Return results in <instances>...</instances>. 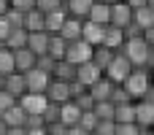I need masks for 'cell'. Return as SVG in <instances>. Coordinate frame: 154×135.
<instances>
[{"mask_svg": "<svg viewBox=\"0 0 154 135\" xmlns=\"http://www.w3.org/2000/svg\"><path fill=\"white\" fill-rule=\"evenodd\" d=\"M119 51L130 60V65H133V68H146V60H149L152 46L143 41V35H138V38H127V41L122 43V49H119Z\"/></svg>", "mask_w": 154, "mask_h": 135, "instance_id": "6da1fadb", "label": "cell"}, {"mask_svg": "<svg viewBox=\"0 0 154 135\" xmlns=\"http://www.w3.org/2000/svg\"><path fill=\"white\" fill-rule=\"evenodd\" d=\"M149 84H152V73H149L146 68H133V70L127 73V78L122 81L125 92H127L133 100H141L143 92L149 89Z\"/></svg>", "mask_w": 154, "mask_h": 135, "instance_id": "7a4b0ae2", "label": "cell"}, {"mask_svg": "<svg viewBox=\"0 0 154 135\" xmlns=\"http://www.w3.org/2000/svg\"><path fill=\"white\" fill-rule=\"evenodd\" d=\"M133 70V65H130V60L122 54V51H114V57H111V62L103 68V76L108 78V81H114V84H122L125 78H127V73Z\"/></svg>", "mask_w": 154, "mask_h": 135, "instance_id": "3957f363", "label": "cell"}, {"mask_svg": "<svg viewBox=\"0 0 154 135\" xmlns=\"http://www.w3.org/2000/svg\"><path fill=\"white\" fill-rule=\"evenodd\" d=\"M92 49H95V46H89V43L81 41V38L68 41V49H65V57H62V60H68L70 65H81V62L92 60Z\"/></svg>", "mask_w": 154, "mask_h": 135, "instance_id": "277c9868", "label": "cell"}, {"mask_svg": "<svg viewBox=\"0 0 154 135\" xmlns=\"http://www.w3.org/2000/svg\"><path fill=\"white\" fill-rule=\"evenodd\" d=\"M16 103L22 106L24 114H38V116H43V111H46V106H49V97H46V92H24Z\"/></svg>", "mask_w": 154, "mask_h": 135, "instance_id": "5b68a950", "label": "cell"}, {"mask_svg": "<svg viewBox=\"0 0 154 135\" xmlns=\"http://www.w3.org/2000/svg\"><path fill=\"white\" fill-rule=\"evenodd\" d=\"M49 81H51V73H46L41 68L24 70V87H27V92H46Z\"/></svg>", "mask_w": 154, "mask_h": 135, "instance_id": "8992f818", "label": "cell"}, {"mask_svg": "<svg viewBox=\"0 0 154 135\" xmlns=\"http://www.w3.org/2000/svg\"><path fill=\"white\" fill-rule=\"evenodd\" d=\"M97 78H103V68H100V65H95L92 60H87V62L76 65V81H79V84L92 87Z\"/></svg>", "mask_w": 154, "mask_h": 135, "instance_id": "52a82bcc", "label": "cell"}, {"mask_svg": "<svg viewBox=\"0 0 154 135\" xmlns=\"http://www.w3.org/2000/svg\"><path fill=\"white\" fill-rule=\"evenodd\" d=\"M103 35H106V24H97V22H89V19L81 22V41H87L89 46H100Z\"/></svg>", "mask_w": 154, "mask_h": 135, "instance_id": "ba28073f", "label": "cell"}, {"mask_svg": "<svg viewBox=\"0 0 154 135\" xmlns=\"http://www.w3.org/2000/svg\"><path fill=\"white\" fill-rule=\"evenodd\" d=\"M130 22H133V8H130L125 0L111 3V19H108V24H114V27H127Z\"/></svg>", "mask_w": 154, "mask_h": 135, "instance_id": "9c48e42d", "label": "cell"}, {"mask_svg": "<svg viewBox=\"0 0 154 135\" xmlns=\"http://www.w3.org/2000/svg\"><path fill=\"white\" fill-rule=\"evenodd\" d=\"M46 97H49V103H65V100H70V81L51 78L49 87H46Z\"/></svg>", "mask_w": 154, "mask_h": 135, "instance_id": "30bf717a", "label": "cell"}, {"mask_svg": "<svg viewBox=\"0 0 154 135\" xmlns=\"http://www.w3.org/2000/svg\"><path fill=\"white\" fill-rule=\"evenodd\" d=\"M3 89L19 100V97L27 92V87H24V73H19V70H14V73H5V76H3Z\"/></svg>", "mask_w": 154, "mask_h": 135, "instance_id": "8fae6325", "label": "cell"}, {"mask_svg": "<svg viewBox=\"0 0 154 135\" xmlns=\"http://www.w3.org/2000/svg\"><path fill=\"white\" fill-rule=\"evenodd\" d=\"M135 124L138 127H154V103L149 100H135Z\"/></svg>", "mask_w": 154, "mask_h": 135, "instance_id": "7c38bea8", "label": "cell"}, {"mask_svg": "<svg viewBox=\"0 0 154 135\" xmlns=\"http://www.w3.org/2000/svg\"><path fill=\"white\" fill-rule=\"evenodd\" d=\"M79 119H81V108H79L73 100H65V103H60V122H62L65 127H73V124H79Z\"/></svg>", "mask_w": 154, "mask_h": 135, "instance_id": "4fadbf2b", "label": "cell"}, {"mask_svg": "<svg viewBox=\"0 0 154 135\" xmlns=\"http://www.w3.org/2000/svg\"><path fill=\"white\" fill-rule=\"evenodd\" d=\"M49 35L46 30H38V32H27V49L38 57V54H46V46H49Z\"/></svg>", "mask_w": 154, "mask_h": 135, "instance_id": "5bb4252c", "label": "cell"}, {"mask_svg": "<svg viewBox=\"0 0 154 135\" xmlns=\"http://www.w3.org/2000/svg\"><path fill=\"white\" fill-rule=\"evenodd\" d=\"M35 54L27 49V46H22V49H14V68L19 70V73H24V70H30V68H35Z\"/></svg>", "mask_w": 154, "mask_h": 135, "instance_id": "9a60e30c", "label": "cell"}, {"mask_svg": "<svg viewBox=\"0 0 154 135\" xmlns=\"http://www.w3.org/2000/svg\"><path fill=\"white\" fill-rule=\"evenodd\" d=\"M87 19H89V22H97V24H108V19H111V3L95 0L92 8L87 11Z\"/></svg>", "mask_w": 154, "mask_h": 135, "instance_id": "2e32d148", "label": "cell"}, {"mask_svg": "<svg viewBox=\"0 0 154 135\" xmlns=\"http://www.w3.org/2000/svg\"><path fill=\"white\" fill-rule=\"evenodd\" d=\"M0 119L5 122V127H24V119H27V114L22 111V106H19V103H14L11 108H5V111L0 114Z\"/></svg>", "mask_w": 154, "mask_h": 135, "instance_id": "e0dca14e", "label": "cell"}, {"mask_svg": "<svg viewBox=\"0 0 154 135\" xmlns=\"http://www.w3.org/2000/svg\"><path fill=\"white\" fill-rule=\"evenodd\" d=\"M95 0H62V8L68 16H76V19H87V11L92 8Z\"/></svg>", "mask_w": 154, "mask_h": 135, "instance_id": "ac0fdd59", "label": "cell"}, {"mask_svg": "<svg viewBox=\"0 0 154 135\" xmlns=\"http://www.w3.org/2000/svg\"><path fill=\"white\" fill-rule=\"evenodd\" d=\"M65 19H68L65 8H60V11H49V14H43V30H46V32H51V35H57Z\"/></svg>", "mask_w": 154, "mask_h": 135, "instance_id": "d6986e66", "label": "cell"}, {"mask_svg": "<svg viewBox=\"0 0 154 135\" xmlns=\"http://www.w3.org/2000/svg\"><path fill=\"white\" fill-rule=\"evenodd\" d=\"M122 43H125V30H122V27H114V24H106L103 46H108V49L119 51V49H122Z\"/></svg>", "mask_w": 154, "mask_h": 135, "instance_id": "ffe728a7", "label": "cell"}, {"mask_svg": "<svg viewBox=\"0 0 154 135\" xmlns=\"http://www.w3.org/2000/svg\"><path fill=\"white\" fill-rule=\"evenodd\" d=\"M51 78H60V81H76V65H70L68 60H57L54 68H51Z\"/></svg>", "mask_w": 154, "mask_h": 135, "instance_id": "44dd1931", "label": "cell"}, {"mask_svg": "<svg viewBox=\"0 0 154 135\" xmlns=\"http://www.w3.org/2000/svg\"><path fill=\"white\" fill-rule=\"evenodd\" d=\"M111 89H114V81H108L106 76L97 78L92 87H87V92L92 95V100H108V97H111Z\"/></svg>", "mask_w": 154, "mask_h": 135, "instance_id": "7402d4cb", "label": "cell"}, {"mask_svg": "<svg viewBox=\"0 0 154 135\" xmlns=\"http://www.w3.org/2000/svg\"><path fill=\"white\" fill-rule=\"evenodd\" d=\"M133 22H135L141 30H149V27H154V8H152V5L133 8Z\"/></svg>", "mask_w": 154, "mask_h": 135, "instance_id": "603a6c76", "label": "cell"}, {"mask_svg": "<svg viewBox=\"0 0 154 135\" xmlns=\"http://www.w3.org/2000/svg\"><path fill=\"white\" fill-rule=\"evenodd\" d=\"M57 35H62L65 41H76V38H81V19L68 16V19L62 22V27H60V32H57Z\"/></svg>", "mask_w": 154, "mask_h": 135, "instance_id": "cb8c5ba5", "label": "cell"}, {"mask_svg": "<svg viewBox=\"0 0 154 135\" xmlns=\"http://www.w3.org/2000/svg\"><path fill=\"white\" fill-rule=\"evenodd\" d=\"M65 49H68V41L62 35H49V46H46V54L51 60H62L65 57Z\"/></svg>", "mask_w": 154, "mask_h": 135, "instance_id": "d4e9b609", "label": "cell"}, {"mask_svg": "<svg viewBox=\"0 0 154 135\" xmlns=\"http://www.w3.org/2000/svg\"><path fill=\"white\" fill-rule=\"evenodd\" d=\"M3 46H8L11 51H14V49L27 46V30H24V27H11V32H8V38H5V43H3Z\"/></svg>", "mask_w": 154, "mask_h": 135, "instance_id": "484cf974", "label": "cell"}, {"mask_svg": "<svg viewBox=\"0 0 154 135\" xmlns=\"http://www.w3.org/2000/svg\"><path fill=\"white\" fill-rule=\"evenodd\" d=\"M22 27H24L27 32H38V30H43V14H41L38 8L27 11V14H24V22H22Z\"/></svg>", "mask_w": 154, "mask_h": 135, "instance_id": "4316f807", "label": "cell"}, {"mask_svg": "<svg viewBox=\"0 0 154 135\" xmlns=\"http://www.w3.org/2000/svg\"><path fill=\"white\" fill-rule=\"evenodd\" d=\"M135 103V100H133ZM133 103H119V106H114V122L119 124V122H135V106Z\"/></svg>", "mask_w": 154, "mask_h": 135, "instance_id": "83f0119b", "label": "cell"}, {"mask_svg": "<svg viewBox=\"0 0 154 135\" xmlns=\"http://www.w3.org/2000/svg\"><path fill=\"white\" fill-rule=\"evenodd\" d=\"M111 57H114V49H108V46H103V43L92 49V62L100 65V68H106V65L111 62Z\"/></svg>", "mask_w": 154, "mask_h": 135, "instance_id": "f1b7e54d", "label": "cell"}, {"mask_svg": "<svg viewBox=\"0 0 154 135\" xmlns=\"http://www.w3.org/2000/svg\"><path fill=\"white\" fill-rule=\"evenodd\" d=\"M14 70H16L14 68V51L0 43V73L5 76V73H14Z\"/></svg>", "mask_w": 154, "mask_h": 135, "instance_id": "f546056e", "label": "cell"}, {"mask_svg": "<svg viewBox=\"0 0 154 135\" xmlns=\"http://www.w3.org/2000/svg\"><path fill=\"white\" fill-rule=\"evenodd\" d=\"M92 111H95L97 119H114V103L111 100H95Z\"/></svg>", "mask_w": 154, "mask_h": 135, "instance_id": "4dcf8cb0", "label": "cell"}, {"mask_svg": "<svg viewBox=\"0 0 154 135\" xmlns=\"http://www.w3.org/2000/svg\"><path fill=\"white\" fill-rule=\"evenodd\" d=\"M97 116H95V111H81V119H79V127L81 130H87V133H92L95 127H97Z\"/></svg>", "mask_w": 154, "mask_h": 135, "instance_id": "1f68e13d", "label": "cell"}, {"mask_svg": "<svg viewBox=\"0 0 154 135\" xmlns=\"http://www.w3.org/2000/svg\"><path fill=\"white\" fill-rule=\"evenodd\" d=\"M114 106H119V103H133V97L125 92V87L122 84H114V89H111V97H108Z\"/></svg>", "mask_w": 154, "mask_h": 135, "instance_id": "d6a6232c", "label": "cell"}, {"mask_svg": "<svg viewBox=\"0 0 154 135\" xmlns=\"http://www.w3.org/2000/svg\"><path fill=\"white\" fill-rule=\"evenodd\" d=\"M138 133H141V127L135 122H119L114 127V135H138Z\"/></svg>", "mask_w": 154, "mask_h": 135, "instance_id": "836d02e7", "label": "cell"}, {"mask_svg": "<svg viewBox=\"0 0 154 135\" xmlns=\"http://www.w3.org/2000/svg\"><path fill=\"white\" fill-rule=\"evenodd\" d=\"M73 103H76L81 111H92V106H95V100H92V95H89L87 89H84L81 95H76V97H73Z\"/></svg>", "mask_w": 154, "mask_h": 135, "instance_id": "e575fe53", "label": "cell"}, {"mask_svg": "<svg viewBox=\"0 0 154 135\" xmlns=\"http://www.w3.org/2000/svg\"><path fill=\"white\" fill-rule=\"evenodd\" d=\"M35 8L41 14H49V11H60L62 8V0H35Z\"/></svg>", "mask_w": 154, "mask_h": 135, "instance_id": "d590c367", "label": "cell"}, {"mask_svg": "<svg viewBox=\"0 0 154 135\" xmlns=\"http://www.w3.org/2000/svg\"><path fill=\"white\" fill-rule=\"evenodd\" d=\"M114 127H116V122L114 119H100L97 122V127L92 130L95 135H114Z\"/></svg>", "mask_w": 154, "mask_h": 135, "instance_id": "8d00e7d4", "label": "cell"}, {"mask_svg": "<svg viewBox=\"0 0 154 135\" xmlns=\"http://www.w3.org/2000/svg\"><path fill=\"white\" fill-rule=\"evenodd\" d=\"M43 122L51 124V122H60V103H49L46 111H43Z\"/></svg>", "mask_w": 154, "mask_h": 135, "instance_id": "74e56055", "label": "cell"}, {"mask_svg": "<svg viewBox=\"0 0 154 135\" xmlns=\"http://www.w3.org/2000/svg\"><path fill=\"white\" fill-rule=\"evenodd\" d=\"M5 19H8V24H11V27H22L24 14H22V11H16V8H8V11H5Z\"/></svg>", "mask_w": 154, "mask_h": 135, "instance_id": "f35d334b", "label": "cell"}, {"mask_svg": "<svg viewBox=\"0 0 154 135\" xmlns=\"http://www.w3.org/2000/svg\"><path fill=\"white\" fill-rule=\"evenodd\" d=\"M11 8H16V11L27 14V11H32V8H35V0H11Z\"/></svg>", "mask_w": 154, "mask_h": 135, "instance_id": "ab89813d", "label": "cell"}, {"mask_svg": "<svg viewBox=\"0 0 154 135\" xmlns=\"http://www.w3.org/2000/svg\"><path fill=\"white\" fill-rule=\"evenodd\" d=\"M14 103H16V97H14V95H8L5 89H0V114H3L5 108H11Z\"/></svg>", "mask_w": 154, "mask_h": 135, "instance_id": "60d3db41", "label": "cell"}, {"mask_svg": "<svg viewBox=\"0 0 154 135\" xmlns=\"http://www.w3.org/2000/svg\"><path fill=\"white\" fill-rule=\"evenodd\" d=\"M8 32H11V24H8V19H5V16H0V43H5Z\"/></svg>", "mask_w": 154, "mask_h": 135, "instance_id": "b9f144b4", "label": "cell"}, {"mask_svg": "<svg viewBox=\"0 0 154 135\" xmlns=\"http://www.w3.org/2000/svg\"><path fill=\"white\" fill-rule=\"evenodd\" d=\"M143 41H146V43H149V46L154 49V27H149V30H143Z\"/></svg>", "mask_w": 154, "mask_h": 135, "instance_id": "7bdbcfd3", "label": "cell"}, {"mask_svg": "<svg viewBox=\"0 0 154 135\" xmlns=\"http://www.w3.org/2000/svg\"><path fill=\"white\" fill-rule=\"evenodd\" d=\"M24 135H46V127H24Z\"/></svg>", "mask_w": 154, "mask_h": 135, "instance_id": "ee69618b", "label": "cell"}, {"mask_svg": "<svg viewBox=\"0 0 154 135\" xmlns=\"http://www.w3.org/2000/svg\"><path fill=\"white\" fill-rule=\"evenodd\" d=\"M65 135H89V133H87V130H81L79 124H73V127H68V130H65Z\"/></svg>", "mask_w": 154, "mask_h": 135, "instance_id": "f6af8a7d", "label": "cell"}, {"mask_svg": "<svg viewBox=\"0 0 154 135\" xmlns=\"http://www.w3.org/2000/svg\"><path fill=\"white\" fill-rule=\"evenodd\" d=\"M130 8H141V5H149V0H125Z\"/></svg>", "mask_w": 154, "mask_h": 135, "instance_id": "bcb514c9", "label": "cell"}, {"mask_svg": "<svg viewBox=\"0 0 154 135\" xmlns=\"http://www.w3.org/2000/svg\"><path fill=\"white\" fill-rule=\"evenodd\" d=\"M146 70H149V73H154V49L149 51V60H146Z\"/></svg>", "mask_w": 154, "mask_h": 135, "instance_id": "7dc6e473", "label": "cell"}, {"mask_svg": "<svg viewBox=\"0 0 154 135\" xmlns=\"http://www.w3.org/2000/svg\"><path fill=\"white\" fill-rule=\"evenodd\" d=\"M5 135H24V127H8Z\"/></svg>", "mask_w": 154, "mask_h": 135, "instance_id": "c3c4849f", "label": "cell"}, {"mask_svg": "<svg viewBox=\"0 0 154 135\" xmlns=\"http://www.w3.org/2000/svg\"><path fill=\"white\" fill-rule=\"evenodd\" d=\"M8 8H11V0H0V16H5Z\"/></svg>", "mask_w": 154, "mask_h": 135, "instance_id": "681fc988", "label": "cell"}, {"mask_svg": "<svg viewBox=\"0 0 154 135\" xmlns=\"http://www.w3.org/2000/svg\"><path fill=\"white\" fill-rule=\"evenodd\" d=\"M138 135H154V127H141V133Z\"/></svg>", "mask_w": 154, "mask_h": 135, "instance_id": "f907efd6", "label": "cell"}, {"mask_svg": "<svg viewBox=\"0 0 154 135\" xmlns=\"http://www.w3.org/2000/svg\"><path fill=\"white\" fill-rule=\"evenodd\" d=\"M5 130H8V127H5V122L0 119V135H5Z\"/></svg>", "mask_w": 154, "mask_h": 135, "instance_id": "816d5d0a", "label": "cell"}, {"mask_svg": "<svg viewBox=\"0 0 154 135\" xmlns=\"http://www.w3.org/2000/svg\"><path fill=\"white\" fill-rule=\"evenodd\" d=\"M0 89H3V73H0Z\"/></svg>", "mask_w": 154, "mask_h": 135, "instance_id": "f5cc1de1", "label": "cell"}, {"mask_svg": "<svg viewBox=\"0 0 154 135\" xmlns=\"http://www.w3.org/2000/svg\"><path fill=\"white\" fill-rule=\"evenodd\" d=\"M100 3H116V0H100Z\"/></svg>", "mask_w": 154, "mask_h": 135, "instance_id": "db71d44e", "label": "cell"}, {"mask_svg": "<svg viewBox=\"0 0 154 135\" xmlns=\"http://www.w3.org/2000/svg\"><path fill=\"white\" fill-rule=\"evenodd\" d=\"M149 5H152V8H154V0H149Z\"/></svg>", "mask_w": 154, "mask_h": 135, "instance_id": "11a10c76", "label": "cell"}, {"mask_svg": "<svg viewBox=\"0 0 154 135\" xmlns=\"http://www.w3.org/2000/svg\"><path fill=\"white\" fill-rule=\"evenodd\" d=\"M152 87H154V73H152Z\"/></svg>", "mask_w": 154, "mask_h": 135, "instance_id": "9f6ffc18", "label": "cell"}, {"mask_svg": "<svg viewBox=\"0 0 154 135\" xmlns=\"http://www.w3.org/2000/svg\"><path fill=\"white\" fill-rule=\"evenodd\" d=\"M89 135H95V133H89Z\"/></svg>", "mask_w": 154, "mask_h": 135, "instance_id": "6f0895ef", "label": "cell"}]
</instances>
